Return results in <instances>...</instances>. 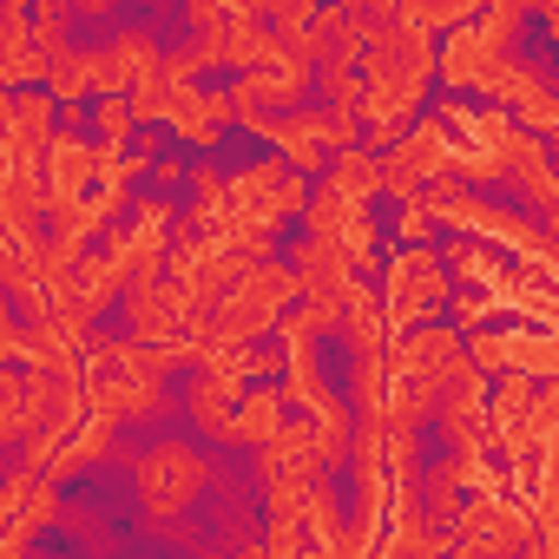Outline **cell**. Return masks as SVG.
Segmentation results:
<instances>
[{"label":"cell","instance_id":"6da1fadb","mask_svg":"<svg viewBox=\"0 0 559 559\" xmlns=\"http://www.w3.org/2000/svg\"><path fill=\"white\" fill-rule=\"evenodd\" d=\"M304 284H297V263H276V257H243L237 263V276L204 304L211 310V330L224 336V343H257L276 317L290 310V297H297Z\"/></svg>","mask_w":559,"mask_h":559},{"label":"cell","instance_id":"7a4b0ae2","mask_svg":"<svg viewBox=\"0 0 559 559\" xmlns=\"http://www.w3.org/2000/svg\"><path fill=\"white\" fill-rule=\"evenodd\" d=\"M421 204H428L441 224H454V230H474V237H500V243H507V250H520L533 270H552V250H546V224H526V217H513V211L487 204L480 191H454V178H448V171L421 185Z\"/></svg>","mask_w":559,"mask_h":559},{"label":"cell","instance_id":"3957f363","mask_svg":"<svg viewBox=\"0 0 559 559\" xmlns=\"http://www.w3.org/2000/svg\"><path fill=\"white\" fill-rule=\"evenodd\" d=\"M448 297H454V276H448L441 250L408 243L402 257H389V270H382V323H389V330H415V323H428Z\"/></svg>","mask_w":559,"mask_h":559},{"label":"cell","instance_id":"277c9868","mask_svg":"<svg viewBox=\"0 0 559 559\" xmlns=\"http://www.w3.org/2000/svg\"><path fill=\"white\" fill-rule=\"evenodd\" d=\"M441 126H454L461 139H448V171H461V178H480V185H493V178H507V165H513V139H520V126L500 112V106H461V99H448L441 106Z\"/></svg>","mask_w":559,"mask_h":559},{"label":"cell","instance_id":"5b68a950","mask_svg":"<svg viewBox=\"0 0 559 559\" xmlns=\"http://www.w3.org/2000/svg\"><path fill=\"white\" fill-rule=\"evenodd\" d=\"M80 389H86V408H99L106 421H152L165 408V376H145V369H126L112 362L99 343L80 369Z\"/></svg>","mask_w":559,"mask_h":559},{"label":"cell","instance_id":"8992f818","mask_svg":"<svg viewBox=\"0 0 559 559\" xmlns=\"http://www.w3.org/2000/svg\"><path fill=\"white\" fill-rule=\"evenodd\" d=\"M237 263H243V250L230 243V237H217V230H178V243H165V270H171V284L191 297V304H211L230 276H237Z\"/></svg>","mask_w":559,"mask_h":559},{"label":"cell","instance_id":"52a82bcc","mask_svg":"<svg viewBox=\"0 0 559 559\" xmlns=\"http://www.w3.org/2000/svg\"><path fill=\"white\" fill-rule=\"evenodd\" d=\"M171 224H178L171 198H165V191H152V198L139 204V217H132L126 230H112V237H106V257H112V270H119V284H126V290L152 284V276L165 270V230H171Z\"/></svg>","mask_w":559,"mask_h":559},{"label":"cell","instance_id":"ba28073f","mask_svg":"<svg viewBox=\"0 0 559 559\" xmlns=\"http://www.w3.org/2000/svg\"><path fill=\"white\" fill-rule=\"evenodd\" d=\"M467 362L480 369V376H533V382H552V369H559V349H552V336H546V323H533V330H474L467 343Z\"/></svg>","mask_w":559,"mask_h":559},{"label":"cell","instance_id":"9c48e42d","mask_svg":"<svg viewBox=\"0 0 559 559\" xmlns=\"http://www.w3.org/2000/svg\"><path fill=\"white\" fill-rule=\"evenodd\" d=\"M441 171H448V126L441 119H421V126L395 132L389 152H382V191L389 198H415Z\"/></svg>","mask_w":559,"mask_h":559},{"label":"cell","instance_id":"30bf717a","mask_svg":"<svg viewBox=\"0 0 559 559\" xmlns=\"http://www.w3.org/2000/svg\"><path fill=\"white\" fill-rule=\"evenodd\" d=\"M211 480V467L185 448V441H158L145 461H139V500L158 513V520H171L178 507H191V493Z\"/></svg>","mask_w":559,"mask_h":559},{"label":"cell","instance_id":"8fae6325","mask_svg":"<svg viewBox=\"0 0 559 559\" xmlns=\"http://www.w3.org/2000/svg\"><path fill=\"white\" fill-rule=\"evenodd\" d=\"M304 224H310V237L336 243L349 270H376V243H382V237H376V224H369V204L336 198V191L323 185V198H310V204H304Z\"/></svg>","mask_w":559,"mask_h":559},{"label":"cell","instance_id":"7c38bea8","mask_svg":"<svg viewBox=\"0 0 559 559\" xmlns=\"http://www.w3.org/2000/svg\"><path fill=\"white\" fill-rule=\"evenodd\" d=\"M448 539H454V546H467V552H507V546H526V539H533V526H526V513H520V507H507V500H493V493H474L467 507H454Z\"/></svg>","mask_w":559,"mask_h":559},{"label":"cell","instance_id":"4fadbf2b","mask_svg":"<svg viewBox=\"0 0 559 559\" xmlns=\"http://www.w3.org/2000/svg\"><path fill=\"white\" fill-rule=\"evenodd\" d=\"M204 304H191L178 284H139V290H126V323H132V336H145V343H178L185 336V323L198 317Z\"/></svg>","mask_w":559,"mask_h":559},{"label":"cell","instance_id":"5bb4252c","mask_svg":"<svg viewBox=\"0 0 559 559\" xmlns=\"http://www.w3.org/2000/svg\"><path fill=\"white\" fill-rule=\"evenodd\" d=\"M461 362H467L461 336H454V330H435V323H415V330L402 336V349L389 356V369H395V376H421L428 389H441V382H448V369H461Z\"/></svg>","mask_w":559,"mask_h":559},{"label":"cell","instance_id":"9a60e30c","mask_svg":"<svg viewBox=\"0 0 559 559\" xmlns=\"http://www.w3.org/2000/svg\"><path fill=\"white\" fill-rule=\"evenodd\" d=\"M310 80H317V67H310L304 53H290V47L276 53L270 67H250V73H237V86H243V93H250L263 112H290V106L310 93Z\"/></svg>","mask_w":559,"mask_h":559},{"label":"cell","instance_id":"2e32d148","mask_svg":"<svg viewBox=\"0 0 559 559\" xmlns=\"http://www.w3.org/2000/svg\"><path fill=\"white\" fill-rule=\"evenodd\" d=\"M507 53H513V47H507ZM493 67H500V47H493V40H480L474 27L448 34V47L435 53V73H441L448 86H467V93H487Z\"/></svg>","mask_w":559,"mask_h":559},{"label":"cell","instance_id":"e0dca14e","mask_svg":"<svg viewBox=\"0 0 559 559\" xmlns=\"http://www.w3.org/2000/svg\"><path fill=\"white\" fill-rule=\"evenodd\" d=\"M290 415V402H284V389H237V408L224 415V428H217V441H230V448H257V441H270L276 435V421Z\"/></svg>","mask_w":559,"mask_h":559},{"label":"cell","instance_id":"ac0fdd59","mask_svg":"<svg viewBox=\"0 0 559 559\" xmlns=\"http://www.w3.org/2000/svg\"><path fill=\"white\" fill-rule=\"evenodd\" d=\"M99 178V145H86V132H53L40 152V185L47 191H86Z\"/></svg>","mask_w":559,"mask_h":559},{"label":"cell","instance_id":"d6986e66","mask_svg":"<svg viewBox=\"0 0 559 559\" xmlns=\"http://www.w3.org/2000/svg\"><path fill=\"white\" fill-rule=\"evenodd\" d=\"M40 198H47V185L34 165H0V237H34Z\"/></svg>","mask_w":559,"mask_h":559},{"label":"cell","instance_id":"ffe728a7","mask_svg":"<svg viewBox=\"0 0 559 559\" xmlns=\"http://www.w3.org/2000/svg\"><path fill=\"white\" fill-rule=\"evenodd\" d=\"M336 330L349 336V349H382L389 323H382V297L356 276H343V304H336Z\"/></svg>","mask_w":559,"mask_h":559},{"label":"cell","instance_id":"44dd1931","mask_svg":"<svg viewBox=\"0 0 559 559\" xmlns=\"http://www.w3.org/2000/svg\"><path fill=\"white\" fill-rule=\"evenodd\" d=\"M323 171H330V191H336V198L369 204V198L382 191V152H376V145H362V139H356V145H343V152H330V165H323Z\"/></svg>","mask_w":559,"mask_h":559},{"label":"cell","instance_id":"7402d4cb","mask_svg":"<svg viewBox=\"0 0 559 559\" xmlns=\"http://www.w3.org/2000/svg\"><path fill=\"white\" fill-rule=\"evenodd\" d=\"M112 67H119L126 86H145V80L165 73V53H158L152 34H119V40H112Z\"/></svg>","mask_w":559,"mask_h":559},{"label":"cell","instance_id":"603a6c76","mask_svg":"<svg viewBox=\"0 0 559 559\" xmlns=\"http://www.w3.org/2000/svg\"><path fill=\"white\" fill-rule=\"evenodd\" d=\"M310 86H323L336 112H356V99H362V67H356V53H323Z\"/></svg>","mask_w":559,"mask_h":559},{"label":"cell","instance_id":"cb8c5ba5","mask_svg":"<svg viewBox=\"0 0 559 559\" xmlns=\"http://www.w3.org/2000/svg\"><path fill=\"white\" fill-rule=\"evenodd\" d=\"M230 402H237V382H224V376H211V369H204V376H198V389H191V415L217 435V428H224V415H230Z\"/></svg>","mask_w":559,"mask_h":559},{"label":"cell","instance_id":"d4e9b609","mask_svg":"<svg viewBox=\"0 0 559 559\" xmlns=\"http://www.w3.org/2000/svg\"><path fill=\"white\" fill-rule=\"evenodd\" d=\"M480 8H487V14L474 21V34H480V40H493V47L507 53V47H513V34H520V21H526V0H480Z\"/></svg>","mask_w":559,"mask_h":559},{"label":"cell","instance_id":"484cf974","mask_svg":"<svg viewBox=\"0 0 559 559\" xmlns=\"http://www.w3.org/2000/svg\"><path fill=\"white\" fill-rule=\"evenodd\" d=\"M132 106H126V93H99V112H93V139L99 145H132Z\"/></svg>","mask_w":559,"mask_h":559},{"label":"cell","instance_id":"4316f807","mask_svg":"<svg viewBox=\"0 0 559 559\" xmlns=\"http://www.w3.org/2000/svg\"><path fill=\"white\" fill-rule=\"evenodd\" d=\"M513 106H520V119H513L520 132H552V126H559V106H552L546 80H539V86H526V93H520Z\"/></svg>","mask_w":559,"mask_h":559},{"label":"cell","instance_id":"83f0119b","mask_svg":"<svg viewBox=\"0 0 559 559\" xmlns=\"http://www.w3.org/2000/svg\"><path fill=\"white\" fill-rule=\"evenodd\" d=\"M21 343H27V323L14 317V297L0 284V362H21Z\"/></svg>","mask_w":559,"mask_h":559},{"label":"cell","instance_id":"f1b7e54d","mask_svg":"<svg viewBox=\"0 0 559 559\" xmlns=\"http://www.w3.org/2000/svg\"><path fill=\"white\" fill-rule=\"evenodd\" d=\"M395 204H402V237H408V243H428V230H435V211L421 204V191H415V198H395Z\"/></svg>","mask_w":559,"mask_h":559},{"label":"cell","instance_id":"f546056e","mask_svg":"<svg viewBox=\"0 0 559 559\" xmlns=\"http://www.w3.org/2000/svg\"><path fill=\"white\" fill-rule=\"evenodd\" d=\"M145 171H152L165 191H171V185H185V165H178V158H145Z\"/></svg>","mask_w":559,"mask_h":559},{"label":"cell","instance_id":"4dcf8cb0","mask_svg":"<svg viewBox=\"0 0 559 559\" xmlns=\"http://www.w3.org/2000/svg\"><path fill=\"white\" fill-rule=\"evenodd\" d=\"M60 8H80V14H106L112 0H60Z\"/></svg>","mask_w":559,"mask_h":559},{"label":"cell","instance_id":"1f68e13d","mask_svg":"<svg viewBox=\"0 0 559 559\" xmlns=\"http://www.w3.org/2000/svg\"><path fill=\"white\" fill-rule=\"evenodd\" d=\"M526 14H539V21H552V0H526Z\"/></svg>","mask_w":559,"mask_h":559}]
</instances>
